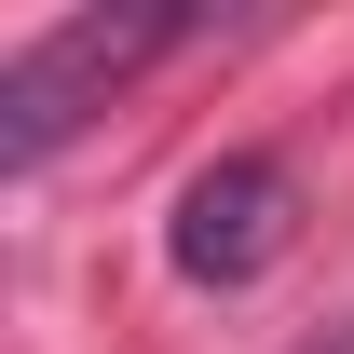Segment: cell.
I'll list each match as a JSON object with an SVG mask.
<instances>
[{
    "instance_id": "3",
    "label": "cell",
    "mask_w": 354,
    "mask_h": 354,
    "mask_svg": "<svg viewBox=\"0 0 354 354\" xmlns=\"http://www.w3.org/2000/svg\"><path fill=\"white\" fill-rule=\"evenodd\" d=\"M341 354H354V341H341Z\"/></svg>"
},
{
    "instance_id": "1",
    "label": "cell",
    "mask_w": 354,
    "mask_h": 354,
    "mask_svg": "<svg viewBox=\"0 0 354 354\" xmlns=\"http://www.w3.org/2000/svg\"><path fill=\"white\" fill-rule=\"evenodd\" d=\"M177 28H191V14H55L41 41H14V68H0V164L28 177L55 136L82 123V109L123 82V68H150Z\"/></svg>"
},
{
    "instance_id": "2",
    "label": "cell",
    "mask_w": 354,
    "mask_h": 354,
    "mask_svg": "<svg viewBox=\"0 0 354 354\" xmlns=\"http://www.w3.org/2000/svg\"><path fill=\"white\" fill-rule=\"evenodd\" d=\"M286 218H300V191H286V164L272 150H218V164L177 191V272L191 286H259L272 259H286Z\"/></svg>"
}]
</instances>
